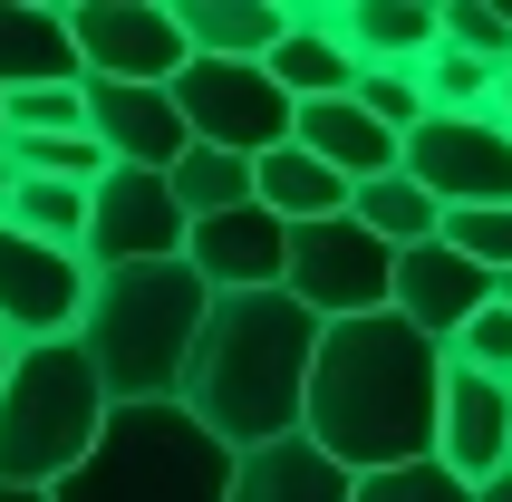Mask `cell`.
Here are the masks:
<instances>
[{
  "label": "cell",
  "mask_w": 512,
  "mask_h": 502,
  "mask_svg": "<svg viewBox=\"0 0 512 502\" xmlns=\"http://www.w3.org/2000/svg\"><path fill=\"white\" fill-rule=\"evenodd\" d=\"M435 387H445V348L426 329H406L397 309L329 319L319 358H310V396H300V435L348 483L426 464L435 454Z\"/></svg>",
  "instance_id": "obj_1"
},
{
  "label": "cell",
  "mask_w": 512,
  "mask_h": 502,
  "mask_svg": "<svg viewBox=\"0 0 512 502\" xmlns=\"http://www.w3.org/2000/svg\"><path fill=\"white\" fill-rule=\"evenodd\" d=\"M310 358H319V319L290 300V290H232V300L203 309L174 406H184L223 454L281 445V435H300Z\"/></svg>",
  "instance_id": "obj_2"
},
{
  "label": "cell",
  "mask_w": 512,
  "mask_h": 502,
  "mask_svg": "<svg viewBox=\"0 0 512 502\" xmlns=\"http://www.w3.org/2000/svg\"><path fill=\"white\" fill-rule=\"evenodd\" d=\"M213 290L184 261H136V271H87V309H78V358L97 367L107 406H174L184 358Z\"/></svg>",
  "instance_id": "obj_3"
},
{
  "label": "cell",
  "mask_w": 512,
  "mask_h": 502,
  "mask_svg": "<svg viewBox=\"0 0 512 502\" xmlns=\"http://www.w3.org/2000/svg\"><path fill=\"white\" fill-rule=\"evenodd\" d=\"M107 416H116V406H107V387H97V367L78 358V338L20 348L10 377H0V483L58 493V483L97 454Z\"/></svg>",
  "instance_id": "obj_4"
},
{
  "label": "cell",
  "mask_w": 512,
  "mask_h": 502,
  "mask_svg": "<svg viewBox=\"0 0 512 502\" xmlns=\"http://www.w3.org/2000/svg\"><path fill=\"white\" fill-rule=\"evenodd\" d=\"M223 493H232V454L184 406H116L97 454L49 502H223Z\"/></svg>",
  "instance_id": "obj_5"
},
{
  "label": "cell",
  "mask_w": 512,
  "mask_h": 502,
  "mask_svg": "<svg viewBox=\"0 0 512 502\" xmlns=\"http://www.w3.org/2000/svg\"><path fill=\"white\" fill-rule=\"evenodd\" d=\"M165 97H174V116H184L194 145H223L242 165H261L271 145H290V97L271 87L261 58H184Z\"/></svg>",
  "instance_id": "obj_6"
},
{
  "label": "cell",
  "mask_w": 512,
  "mask_h": 502,
  "mask_svg": "<svg viewBox=\"0 0 512 502\" xmlns=\"http://www.w3.org/2000/svg\"><path fill=\"white\" fill-rule=\"evenodd\" d=\"M387 271H397V251L368 242L348 213H329V223H290L281 290L310 309L319 329H329V319H377V309H387Z\"/></svg>",
  "instance_id": "obj_7"
},
{
  "label": "cell",
  "mask_w": 512,
  "mask_h": 502,
  "mask_svg": "<svg viewBox=\"0 0 512 502\" xmlns=\"http://www.w3.org/2000/svg\"><path fill=\"white\" fill-rule=\"evenodd\" d=\"M397 174L426 184L435 213H474V203H512V136L493 116H426L397 145Z\"/></svg>",
  "instance_id": "obj_8"
},
{
  "label": "cell",
  "mask_w": 512,
  "mask_h": 502,
  "mask_svg": "<svg viewBox=\"0 0 512 502\" xmlns=\"http://www.w3.org/2000/svg\"><path fill=\"white\" fill-rule=\"evenodd\" d=\"M68 39H78L87 78L116 87H174V68L194 58L165 0H68Z\"/></svg>",
  "instance_id": "obj_9"
},
{
  "label": "cell",
  "mask_w": 512,
  "mask_h": 502,
  "mask_svg": "<svg viewBox=\"0 0 512 502\" xmlns=\"http://www.w3.org/2000/svg\"><path fill=\"white\" fill-rule=\"evenodd\" d=\"M87 271H136V261H184V213H174L165 174H126L107 165L87 184Z\"/></svg>",
  "instance_id": "obj_10"
},
{
  "label": "cell",
  "mask_w": 512,
  "mask_h": 502,
  "mask_svg": "<svg viewBox=\"0 0 512 502\" xmlns=\"http://www.w3.org/2000/svg\"><path fill=\"white\" fill-rule=\"evenodd\" d=\"M78 309H87V261L78 251H49V242L0 223V338L10 348L78 338Z\"/></svg>",
  "instance_id": "obj_11"
},
{
  "label": "cell",
  "mask_w": 512,
  "mask_h": 502,
  "mask_svg": "<svg viewBox=\"0 0 512 502\" xmlns=\"http://www.w3.org/2000/svg\"><path fill=\"white\" fill-rule=\"evenodd\" d=\"M435 464L455 483H493L512 474V377L445 358V387H435Z\"/></svg>",
  "instance_id": "obj_12"
},
{
  "label": "cell",
  "mask_w": 512,
  "mask_h": 502,
  "mask_svg": "<svg viewBox=\"0 0 512 502\" xmlns=\"http://www.w3.org/2000/svg\"><path fill=\"white\" fill-rule=\"evenodd\" d=\"M281 251H290V223H271L261 203H232V213L184 223V271L213 300H232V290H281Z\"/></svg>",
  "instance_id": "obj_13"
},
{
  "label": "cell",
  "mask_w": 512,
  "mask_h": 502,
  "mask_svg": "<svg viewBox=\"0 0 512 502\" xmlns=\"http://www.w3.org/2000/svg\"><path fill=\"white\" fill-rule=\"evenodd\" d=\"M78 97H87V136L107 145V165H126V174H174V155L194 145L165 87H116V78H78Z\"/></svg>",
  "instance_id": "obj_14"
},
{
  "label": "cell",
  "mask_w": 512,
  "mask_h": 502,
  "mask_svg": "<svg viewBox=\"0 0 512 502\" xmlns=\"http://www.w3.org/2000/svg\"><path fill=\"white\" fill-rule=\"evenodd\" d=\"M493 300V271H474L464 251H445V242H416V251H397V271H387V309H397L406 329H426L435 348L474 319V309Z\"/></svg>",
  "instance_id": "obj_15"
},
{
  "label": "cell",
  "mask_w": 512,
  "mask_h": 502,
  "mask_svg": "<svg viewBox=\"0 0 512 502\" xmlns=\"http://www.w3.org/2000/svg\"><path fill=\"white\" fill-rule=\"evenodd\" d=\"M319 20L348 49V68H397V78H416L435 58V0H319Z\"/></svg>",
  "instance_id": "obj_16"
},
{
  "label": "cell",
  "mask_w": 512,
  "mask_h": 502,
  "mask_svg": "<svg viewBox=\"0 0 512 502\" xmlns=\"http://www.w3.org/2000/svg\"><path fill=\"white\" fill-rule=\"evenodd\" d=\"M290 145H300V155H319V165L339 174L348 194H358V184H377V174H397V136H387V126H377L358 97L290 107Z\"/></svg>",
  "instance_id": "obj_17"
},
{
  "label": "cell",
  "mask_w": 512,
  "mask_h": 502,
  "mask_svg": "<svg viewBox=\"0 0 512 502\" xmlns=\"http://www.w3.org/2000/svg\"><path fill=\"white\" fill-rule=\"evenodd\" d=\"M78 39H68V10L49 0H0V97L20 87H78Z\"/></svg>",
  "instance_id": "obj_18"
},
{
  "label": "cell",
  "mask_w": 512,
  "mask_h": 502,
  "mask_svg": "<svg viewBox=\"0 0 512 502\" xmlns=\"http://www.w3.org/2000/svg\"><path fill=\"white\" fill-rule=\"evenodd\" d=\"M223 502H348V474L310 445V435H281V445L232 454V493Z\"/></svg>",
  "instance_id": "obj_19"
},
{
  "label": "cell",
  "mask_w": 512,
  "mask_h": 502,
  "mask_svg": "<svg viewBox=\"0 0 512 502\" xmlns=\"http://www.w3.org/2000/svg\"><path fill=\"white\" fill-rule=\"evenodd\" d=\"M261 68H271V87H281L290 107H319V97H348V87H358L348 49L329 39V20H319V0H290V29H281V49L261 58Z\"/></svg>",
  "instance_id": "obj_20"
},
{
  "label": "cell",
  "mask_w": 512,
  "mask_h": 502,
  "mask_svg": "<svg viewBox=\"0 0 512 502\" xmlns=\"http://www.w3.org/2000/svg\"><path fill=\"white\" fill-rule=\"evenodd\" d=\"M194 58H271L290 29V0H165Z\"/></svg>",
  "instance_id": "obj_21"
},
{
  "label": "cell",
  "mask_w": 512,
  "mask_h": 502,
  "mask_svg": "<svg viewBox=\"0 0 512 502\" xmlns=\"http://www.w3.org/2000/svg\"><path fill=\"white\" fill-rule=\"evenodd\" d=\"M252 203L271 223H329V213H348V184L319 155H300V145H271L252 165Z\"/></svg>",
  "instance_id": "obj_22"
},
{
  "label": "cell",
  "mask_w": 512,
  "mask_h": 502,
  "mask_svg": "<svg viewBox=\"0 0 512 502\" xmlns=\"http://www.w3.org/2000/svg\"><path fill=\"white\" fill-rule=\"evenodd\" d=\"M348 223L368 232V242H387V251H416V242H435V213L426 203V184H406V174H377V184H358L348 194Z\"/></svg>",
  "instance_id": "obj_23"
},
{
  "label": "cell",
  "mask_w": 512,
  "mask_h": 502,
  "mask_svg": "<svg viewBox=\"0 0 512 502\" xmlns=\"http://www.w3.org/2000/svg\"><path fill=\"white\" fill-rule=\"evenodd\" d=\"M165 194L184 223H203V213H232V203H252V165L242 155H223V145H184L165 174Z\"/></svg>",
  "instance_id": "obj_24"
},
{
  "label": "cell",
  "mask_w": 512,
  "mask_h": 502,
  "mask_svg": "<svg viewBox=\"0 0 512 502\" xmlns=\"http://www.w3.org/2000/svg\"><path fill=\"white\" fill-rule=\"evenodd\" d=\"M0 223L29 232V242H49V251H78L87 242V194H78V184H49V174H20Z\"/></svg>",
  "instance_id": "obj_25"
},
{
  "label": "cell",
  "mask_w": 512,
  "mask_h": 502,
  "mask_svg": "<svg viewBox=\"0 0 512 502\" xmlns=\"http://www.w3.org/2000/svg\"><path fill=\"white\" fill-rule=\"evenodd\" d=\"M435 39L484 68H512V10H493V0H435Z\"/></svg>",
  "instance_id": "obj_26"
},
{
  "label": "cell",
  "mask_w": 512,
  "mask_h": 502,
  "mask_svg": "<svg viewBox=\"0 0 512 502\" xmlns=\"http://www.w3.org/2000/svg\"><path fill=\"white\" fill-rule=\"evenodd\" d=\"M435 242H445V251H464L474 271L512 280V203H474V213H445V223H435Z\"/></svg>",
  "instance_id": "obj_27"
},
{
  "label": "cell",
  "mask_w": 512,
  "mask_h": 502,
  "mask_svg": "<svg viewBox=\"0 0 512 502\" xmlns=\"http://www.w3.org/2000/svg\"><path fill=\"white\" fill-rule=\"evenodd\" d=\"M0 136H87V97L78 87H20V97H0Z\"/></svg>",
  "instance_id": "obj_28"
},
{
  "label": "cell",
  "mask_w": 512,
  "mask_h": 502,
  "mask_svg": "<svg viewBox=\"0 0 512 502\" xmlns=\"http://www.w3.org/2000/svg\"><path fill=\"white\" fill-rule=\"evenodd\" d=\"M348 502H474V483H455L445 464H397V474H358L348 483Z\"/></svg>",
  "instance_id": "obj_29"
},
{
  "label": "cell",
  "mask_w": 512,
  "mask_h": 502,
  "mask_svg": "<svg viewBox=\"0 0 512 502\" xmlns=\"http://www.w3.org/2000/svg\"><path fill=\"white\" fill-rule=\"evenodd\" d=\"M445 358H455V367H484V377H512V300H484L455 338H445Z\"/></svg>",
  "instance_id": "obj_30"
},
{
  "label": "cell",
  "mask_w": 512,
  "mask_h": 502,
  "mask_svg": "<svg viewBox=\"0 0 512 502\" xmlns=\"http://www.w3.org/2000/svg\"><path fill=\"white\" fill-rule=\"evenodd\" d=\"M348 97H358V107H368L397 145L426 126V87H416V78H397V68H358V87H348Z\"/></svg>",
  "instance_id": "obj_31"
},
{
  "label": "cell",
  "mask_w": 512,
  "mask_h": 502,
  "mask_svg": "<svg viewBox=\"0 0 512 502\" xmlns=\"http://www.w3.org/2000/svg\"><path fill=\"white\" fill-rule=\"evenodd\" d=\"M493 126L512 136V68H503V87H493Z\"/></svg>",
  "instance_id": "obj_32"
},
{
  "label": "cell",
  "mask_w": 512,
  "mask_h": 502,
  "mask_svg": "<svg viewBox=\"0 0 512 502\" xmlns=\"http://www.w3.org/2000/svg\"><path fill=\"white\" fill-rule=\"evenodd\" d=\"M474 502H512V474H493V483H474Z\"/></svg>",
  "instance_id": "obj_33"
},
{
  "label": "cell",
  "mask_w": 512,
  "mask_h": 502,
  "mask_svg": "<svg viewBox=\"0 0 512 502\" xmlns=\"http://www.w3.org/2000/svg\"><path fill=\"white\" fill-rule=\"evenodd\" d=\"M10 184H20V165H10V155H0V213H10Z\"/></svg>",
  "instance_id": "obj_34"
},
{
  "label": "cell",
  "mask_w": 512,
  "mask_h": 502,
  "mask_svg": "<svg viewBox=\"0 0 512 502\" xmlns=\"http://www.w3.org/2000/svg\"><path fill=\"white\" fill-rule=\"evenodd\" d=\"M0 502H49V493H29V483H0Z\"/></svg>",
  "instance_id": "obj_35"
},
{
  "label": "cell",
  "mask_w": 512,
  "mask_h": 502,
  "mask_svg": "<svg viewBox=\"0 0 512 502\" xmlns=\"http://www.w3.org/2000/svg\"><path fill=\"white\" fill-rule=\"evenodd\" d=\"M10 358H20V348H10V338H0V377H10Z\"/></svg>",
  "instance_id": "obj_36"
},
{
  "label": "cell",
  "mask_w": 512,
  "mask_h": 502,
  "mask_svg": "<svg viewBox=\"0 0 512 502\" xmlns=\"http://www.w3.org/2000/svg\"><path fill=\"white\" fill-rule=\"evenodd\" d=\"M493 300H512V280H493Z\"/></svg>",
  "instance_id": "obj_37"
}]
</instances>
